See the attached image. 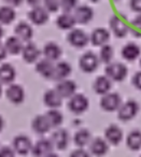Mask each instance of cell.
I'll return each instance as SVG.
<instances>
[{
  "label": "cell",
  "mask_w": 141,
  "mask_h": 157,
  "mask_svg": "<svg viewBox=\"0 0 141 157\" xmlns=\"http://www.w3.org/2000/svg\"><path fill=\"white\" fill-rule=\"evenodd\" d=\"M104 71H106V75L110 78L111 81H114V82L124 81L128 73L127 67L124 63H108Z\"/></svg>",
  "instance_id": "1"
},
{
  "label": "cell",
  "mask_w": 141,
  "mask_h": 157,
  "mask_svg": "<svg viewBox=\"0 0 141 157\" xmlns=\"http://www.w3.org/2000/svg\"><path fill=\"white\" fill-rule=\"evenodd\" d=\"M139 112V105L135 100H128L121 105L117 110V118L123 122H127L135 117Z\"/></svg>",
  "instance_id": "2"
},
{
  "label": "cell",
  "mask_w": 141,
  "mask_h": 157,
  "mask_svg": "<svg viewBox=\"0 0 141 157\" xmlns=\"http://www.w3.org/2000/svg\"><path fill=\"white\" fill-rule=\"evenodd\" d=\"M100 63L99 57L93 52H86L80 57L79 60V66L80 69L85 73H92L98 68Z\"/></svg>",
  "instance_id": "3"
},
{
  "label": "cell",
  "mask_w": 141,
  "mask_h": 157,
  "mask_svg": "<svg viewBox=\"0 0 141 157\" xmlns=\"http://www.w3.org/2000/svg\"><path fill=\"white\" fill-rule=\"evenodd\" d=\"M122 105L121 96L116 93H107L100 99V107L107 112H114Z\"/></svg>",
  "instance_id": "4"
},
{
  "label": "cell",
  "mask_w": 141,
  "mask_h": 157,
  "mask_svg": "<svg viewBox=\"0 0 141 157\" xmlns=\"http://www.w3.org/2000/svg\"><path fill=\"white\" fill-rule=\"evenodd\" d=\"M88 99L82 94H74L68 101V109L74 114H81L85 112L88 109Z\"/></svg>",
  "instance_id": "5"
},
{
  "label": "cell",
  "mask_w": 141,
  "mask_h": 157,
  "mask_svg": "<svg viewBox=\"0 0 141 157\" xmlns=\"http://www.w3.org/2000/svg\"><path fill=\"white\" fill-rule=\"evenodd\" d=\"M67 40L73 48H82L84 46L87 45V43L89 42V37L87 36V33L85 31H83L82 29H71L69 33L67 36Z\"/></svg>",
  "instance_id": "6"
},
{
  "label": "cell",
  "mask_w": 141,
  "mask_h": 157,
  "mask_svg": "<svg viewBox=\"0 0 141 157\" xmlns=\"http://www.w3.org/2000/svg\"><path fill=\"white\" fill-rule=\"evenodd\" d=\"M12 147L14 148L16 154L27 155L33 150V142H31V140L27 136L18 135L13 139Z\"/></svg>",
  "instance_id": "7"
},
{
  "label": "cell",
  "mask_w": 141,
  "mask_h": 157,
  "mask_svg": "<svg viewBox=\"0 0 141 157\" xmlns=\"http://www.w3.org/2000/svg\"><path fill=\"white\" fill-rule=\"evenodd\" d=\"M53 150H54V145H53L51 139H40L33 145V156H50L53 155Z\"/></svg>",
  "instance_id": "8"
},
{
  "label": "cell",
  "mask_w": 141,
  "mask_h": 157,
  "mask_svg": "<svg viewBox=\"0 0 141 157\" xmlns=\"http://www.w3.org/2000/svg\"><path fill=\"white\" fill-rule=\"evenodd\" d=\"M109 26L114 36L117 38H124L129 31V26L117 15H113L112 17H110Z\"/></svg>",
  "instance_id": "9"
},
{
  "label": "cell",
  "mask_w": 141,
  "mask_h": 157,
  "mask_svg": "<svg viewBox=\"0 0 141 157\" xmlns=\"http://www.w3.org/2000/svg\"><path fill=\"white\" fill-rule=\"evenodd\" d=\"M51 141H52L53 145H54V148L63 151L69 144V133H68V131L66 129H56L51 136Z\"/></svg>",
  "instance_id": "10"
},
{
  "label": "cell",
  "mask_w": 141,
  "mask_h": 157,
  "mask_svg": "<svg viewBox=\"0 0 141 157\" xmlns=\"http://www.w3.org/2000/svg\"><path fill=\"white\" fill-rule=\"evenodd\" d=\"M49 13L50 12L45 9V7L41 6H35L33 9L29 11L28 17L35 25H44L49 21Z\"/></svg>",
  "instance_id": "11"
},
{
  "label": "cell",
  "mask_w": 141,
  "mask_h": 157,
  "mask_svg": "<svg viewBox=\"0 0 141 157\" xmlns=\"http://www.w3.org/2000/svg\"><path fill=\"white\" fill-rule=\"evenodd\" d=\"M6 97L13 105H20L25 99L24 88L18 84H10L6 90Z\"/></svg>",
  "instance_id": "12"
},
{
  "label": "cell",
  "mask_w": 141,
  "mask_h": 157,
  "mask_svg": "<svg viewBox=\"0 0 141 157\" xmlns=\"http://www.w3.org/2000/svg\"><path fill=\"white\" fill-rule=\"evenodd\" d=\"M73 15L76 23L79 24H87L94 17V11L91 7L86 5L79 6L73 10Z\"/></svg>",
  "instance_id": "13"
},
{
  "label": "cell",
  "mask_w": 141,
  "mask_h": 157,
  "mask_svg": "<svg viewBox=\"0 0 141 157\" xmlns=\"http://www.w3.org/2000/svg\"><path fill=\"white\" fill-rule=\"evenodd\" d=\"M55 90L58 92V94L63 97L64 99L65 98H70L72 97L76 92V82L71 81V80H61V81H58Z\"/></svg>",
  "instance_id": "14"
},
{
  "label": "cell",
  "mask_w": 141,
  "mask_h": 157,
  "mask_svg": "<svg viewBox=\"0 0 141 157\" xmlns=\"http://www.w3.org/2000/svg\"><path fill=\"white\" fill-rule=\"evenodd\" d=\"M63 97L56 90H49L43 95V102L50 109H58L63 103Z\"/></svg>",
  "instance_id": "15"
},
{
  "label": "cell",
  "mask_w": 141,
  "mask_h": 157,
  "mask_svg": "<svg viewBox=\"0 0 141 157\" xmlns=\"http://www.w3.org/2000/svg\"><path fill=\"white\" fill-rule=\"evenodd\" d=\"M54 68L55 65L53 63L52 60L48 58H44L39 60L36 63V71L42 75L43 78H48V80H52L53 74H54Z\"/></svg>",
  "instance_id": "16"
},
{
  "label": "cell",
  "mask_w": 141,
  "mask_h": 157,
  "mask_svg": "<svg viewBox=\"0 0 141 157\" xmlns=\"http://www.w3.org/2000/svg\"><path fill=\"white\" fill-rule=\"evenodd\" d=\"M31 128L37 135H45L52 128V126L46 115H37L31 122Z\"/></svg>",
  "instance_id": "17"
},
{
  "label": "cell",
  "mask_w": 141,
  "mask_h": 157,
  "mask_svg": "<svg viewBox=\"0 0 141 157\" xmlns=\"http://www.w3.org/2000/svg\"><path fill=\"white\" fill-rule=\"evenodd\" d=\"M40 55H41V51L38 48V46L35 43L28 42L26 45H24V48L22 50L23 59L28 63H33L35 61H37Z\"/></svg>",
  "instance_id": "18"
},
{
  "label": "cell",
  "mask_w": 141,
  "mask_h": 157,
  "mask_svg": "<svg viewBox=\"0 0 141 157\" xmlns=\"http://www.w3.org/2000/svg\"><path fill=\"white\" fill-rule=\"evenodd\" d=\"M104 138L108 141V143L112 145H117L123 140V131L116 125H110L109 127H107L104 131Z\"/></svg>",
  "instance_id": "19"
},
{
  "label": "cell",
  "mask_w": 141,
  "mask_h": 157,
  "mask_svg": "<svg viewBox=\"0 0 141 157\" xmlns=\"http://www.w3.org/2000/svg\"><path fill=\"white\" fill-rule=\"evenodd\" d=\"M110 39V33L106 28H96L89 36V41L95 46H102Z\"/></svg>",
  "instance_id": "20"
},
{
  "label": "cell",
  "mask_w": 141,
  "mask_h": 157,
  "mask_svg": "<svg viewBox=\"0 0 141 157\" xmlns=\"http://www.w3.org/2000/svg\"><path fill=\"white\" fill-rule=\"evenodd\" d=\"M72 71V68L70 66V63H68L67 61H59L55 65L54 68V74H53V78L54 81H61L65 80L70 75Z\"/></svg>",
  "instance_id": "21"
},
{
  "label": "cell",
  "mask_w": 141,
  "mask_h": 157,
  "mask_svg": "<svg viewBox=\"0 0 141 157\" xmlns=\"http://www.w3.org/2000/svg\"><path fill=\"white\" fill-rule=\"evenodd\" d=\"M111 86H112V81L107 75H100L95 80L93 84V90H95L96 94L104 95L110 92Z\"/></svg>",
  "instance_id": "22"
},
{
  "label": "cell",
  "mask_w": 141,
  "mask_h": 157,
  "mask_svg": "<svg viewBox=\"0 0 141 157\" xmlns=\"http://www.w3.org/2000/svg\"><path fill=\"white\" fill-rule=\"evenodd\" d=\"M14 33L18 36L23 42H28L33 36V30L31 26L26 22H20L14 28Z\"/></svg>",
  "instance_id": "23"
},
{
  "label": "cell",
  "mask_w": 141,
  "mask_h": 157,
  "mask_svg": "<svg viewBox=\"0 0 141 157\" xmlns=\"http://www.w3.org/2000/svg\"><path fill=\"white\" fill-rule=\"evenodd\" d=\"M109 150L108 141L101 138H95L89 143V152L95 156H102Z\"/></svg>",
  "instance_id": "24"
},
{
  "label": "cell",
  "mask_w": 141,
  "mask_h": 157,
  "mask_svg": "<svg viewBox=\"0 0 141 157\" xmlns=\"http://www.w3.org/2000/svg\"><path fill=\"white\" fill-rule=\"evenodd\" d=\"M16 76V71L11 63H2L0 66V82L2 84H11Z\"/></svg>",
  "instance_id": "25"
},
{
  "label": "cell",
  "mask_w": 141,
  "mask_h": 157,
  "mask_svg": "<svg viewBox=\"0 0 141 157\" xmlns=\"http://www.w3.org/2000/svg\"><path fill=\"white\" fill-rule=\"evenodd\" d=\"M76 24V21L74 18V15L70 14V12H64L56 20L57 27L61 30H71Z\"/></svg>",
  "instance_id": "26"
},
{
  "label": "cell",
  "mask_w": 141,
  "mask_h": 157,
  "mask_svg": "<svg viewBox=\"0 0 141 157\" xmlns=\"http://www.w3.org/2000/svg\"><path fill=\"white\" fill-rule=\"evenodd\" d=\"M140 53H141V50L137 44L128 43L123 46L121 54H122V57H123L125 60L134 61L140 56Z\"/></svg>",
  "instance_id": "27"
},
{
  "label": "cell",
  "mask_w": 141,
  "mask_h": 157,
  "mask_svg": "<svg viewBox=\"0 0 141 157\" xmlns=\"http://www.w3.org/2000/svg\"><path fill=\"white\" fill-rule=\"evenodd\" d=\"M6 48H7L8 53L11 55H18L22 53V50L24 48L23 45V41L18 37V36H12L9 37L6 40Z\"/></svg>",
  "instance_id": "28"
},
{
  "label": "cell",
  "mask_w": 141,
  "mask_h": 157,
  "mask_svg": "<svg viewBox=\"0 0 141 157\" xmlns=\"http://www.w3.org/2000/svg\"><path fill=\"white\" fill-rule=\"evenodd\" d=\"M42 54L44 57L52 61H55L61 56V48H59L58 44L54 43V42H49L44 45L43 50H42Z\"/></svg>",
  "instance_id": "29"
},
{
  "label": "cell",
  "mask_w": 141,
  "mask_h": 157,
  "mask_svg": "<svg viewBox=\"0 0 141 157\" xmlns=\"http://www.w3.org/2000/svg\"><path fill=\"white\" fill-rule=\"evenodd\" d=\"M16 13L13 7L10 5L0 7V24L9 25L15 20Z\"/></svg>",
  "instance_id": "30"
},
{
  "label": "cell",
  "mask_w": 141,
  "mask_h": 157,
  "mask_svg": "<svg viewBox=\"0 0 141 157\" xmlns=\"http://www.w3.org/2000/svg\"><path fill=\"white\" fill-rule=\"evenodd\" d=\"M92 141V135L87 129H80L73 136V142L79 147H84Z\"/></svg>",
  "instance_id": "31"
},
{
  "label": "cell",
  "mask_w": 141,
  "mask_h": 157,
  "mask_svg": "<svg viewBox=\"0 0 141 157\" xmlns=\"http://www.w3.org/2000/svg\"><path fill=\"white\" fill-rule=\"evenodd\" d=\"M126 145L131 151H139L141 148V131L132 130L126 138Z\"/></svg>",
  "instance_id": "32"
},
{
  "label": "cell",
  "mask_w": 141,
  "mask_h": 157,
  "mask_svg": "<svg viewBox=\"0 0 141 157\" xmlns=\"http://www.w3.org/2000/svg\"><path fill=\"white\" fill-rule=\"evenodd\" d=\"M46 117H48L49 122H50L52 127H58L63 124L64 122V116L61 111L57 109H50L45 113Z\"/></svg>",
  "instance_id": "33"
},
{
  "label": "cell",
  "mask_w": 141,
  "mask_h": 157,
  "mask_svg": "<svg viewBox=\"0 0 141 157\" xmlns=\"http://www.w3.org/2000/svg\"><path fill=\"white\" fill-rule=\"evenodd\" d=\"M113 48L109 44H104V45L101 46L99 51V59H100V63H104L106 65L111 63L113 58Z\"/></svg>",
  "instance_id": "34"
},
{
  "label": "cell",
  "mask_w": 141,
  "mask_h": 157,
  "mask_svg": "<svg viewBox=\"0 0 141 157\" xmlns=\"http://www.w3.org/2000/svg\"><path fill=\"white\" fill-rule=\"evenodd\" d=\"M129 30L134 33L136 37H141V13L137 15L134 20L131 21V26L129 27Z\"/></svg>",
  "instance_id": "35"
},
{
  "label": "cell",
  "mask_w": 141,
  "mask_h": 157,
  "mask_svg": "<svg viewBox=\"0 0 141 157\" xmlns=\"http://www.w3.org/2000/svg\"><path fill=\"white\" fill-rule=\"evenodd\" d=\"M44 7L51 13H55L61 8V0H43Z\"/></svg>",
  "instance_id": "36"
},
{
  "label": "cell",
  "mask_w": 141,
  "mask_h": 157,
  "mask_svg": "<svg viewBox=\"0 0 141 157\" xmlns=\"http://www.w3.org/2000/svg\"><path fill=\"white\" fill-rule=\"evenodd\" d=\"M78 0H61V9L64 12H71L76 8Z\"/></svg>",
  "instance_id": "37"
},
{
  "label": "cell",
  "mask_w": 141,
  "mask_h": 157,
  "mask_svg": "<svg viewBox=\"0 0 141 157\" xmlns=\"http://www.w3.org/2000/svg\"><path fill=\"white\" fill-rule=\"evenodd\" d=\"M16 153L14 151L13 147H10V146H3V147L0 148V156H5V157H9V156H14Z\"/></svg>",
  "instance_id": "38"
},
{
  "label": "cell",
  "mask_w": 141,
  "mask_h": 157,
  "mask_svg": "<svg viewBox=\"0 0 141 157\" xmlns=\"http://www.w3.org/2000/svg\"><path fill=\"white\" fill-rule=\"evenodd\" d=\"M132 85H134L137 90H141V71L134 74V76H132Z\"/></svg>",
  "instance_id": "39"
},
{
  "label": "cell",
  "mask_w": 141,
  "mask_h": 157,
  "mask_svg": "<svg viewBox=\"0 0 141 157\" xmlns=\"http://www.w3.org/2000/svg\"><path fill=\"white\" fill-rule=\"evenodd\" d=\"M129 5L132 11L137 12V13H141V0H130Z\"/></svg>",
  "instance_id": "40"
},
{
  "label": "cell",
  "mask_w": 141,
  "mask_h": 157,
  "mask_svg": "<svg viewBox=\"0 0 141 157\" xmlns=\"http://www.w3.org/2000/svg\"><path fill=\"white\" fill-rule=\"evenodd\" d=\"M88 155H89V153L86 152L85 150H83L82 147L78 148V150L73 151V152L71 153L72 157H87Z\"/></svg>",
  "instance_id": "41"
},
{
  "label": "cell",
  "mask_w": 141,
  "mask_h": 157,
  "mask_svg": "<svg viewBox=\"0 0 141 157\" xmlns=\"http://www.w3.org/2000/svg\"><path fill=\"white\" fill-rule=\"evenodd\" d=\"M9 54L7 51V48H6V45L2 43H0V61H2L3 59L7 57V55Z\"/></svg>",
  "instance_id": "42"
},
{
  "label": "cell",
  "mask_w": 141,
  "mask_h": 157,
  "mask_svg": "<svg viewBox=\"0 0 141 157\" xmlns=\"http://www.w3.org/2000/svg\"><path fill=\"white\" fill-rule=\"evenodd\" d=\"M3 1L8 5L12 6V7H18L23 2V0H3Z\"/></svg>",
  "instance_id": "43"
},
{
  "label": "cell",
  "mask_w": 141,
  "mask_h": 157,
  "mask_svg": "<svg viewBox=\"0 0 141 157\" xmlns=\"http://www.w3.org/2000/svg\"><path fill=\"white\" fill-rule=\"evenodd\" d=\"M40 1H41V0H26V2L28 3L29 6H33V7L38 6V3H39Z\"/></svg>",
  "instance_id": "44"
},
{
  "label": "cell",
  "mask_w": 141,
  "mask_h": 157,
  "mask_svg": "<svg viewBox=\"0 0 141 157\" xmlns=\"http://www.w3.org/2000/svg\"><path fill=\"white\" fill-rule=\"evenodd\" d=\"M3 126H5V121H3L2 116H0V131L3 129Z\"/></svg>",
  "instance_id": "45"
},
{
  "label": "cell",
  "mask_w": 141,
  "mask_h": 157,
  "mask_svg": "<svg viewBox=\"0 0 141 157\" xmlns=\"http://www.w3.org/2000/svg\"><path fill=\"white\" fill-rule=\"evenodd\" d=\"M2 37H3V29H2V27H1V25H0V40H1Z\"/></svg>",
  "instance_id": "46"
},
{
  "label": "cell",
  "mask_w": 141,
  "mask_h": 157,
  "mask_svg": "<svg viewBox=\"0 0 141 157\" xmlns=\"http://www.w3.org/2000/svg\"><path fill=\"white\" fill-rule=\"evenodd\" d=\"M1 82H0V96H1V95H2V86H1Z\"/></svg>",
  "instance_id": "47"
},
{
  "label": "cell",
  "mask_w": 141,
  "mask_h": 157,
  "mask_svg": "<svg viewBox=\"0 0 141 157\" xmlns=\"http://www.w3.org/2000/svg\"><path fill=\"white\" fill-rule=\"evenodd\" d=\"M140 67H141V60H140Z\"/></svg>",
  "instance_id": "48"
}]
</instances>
